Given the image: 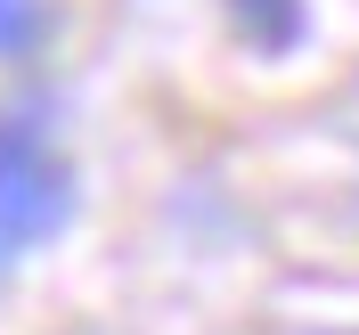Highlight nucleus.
I'll list each match as a JSON object with an SVG mask.
<instances>
[]
</instances>
